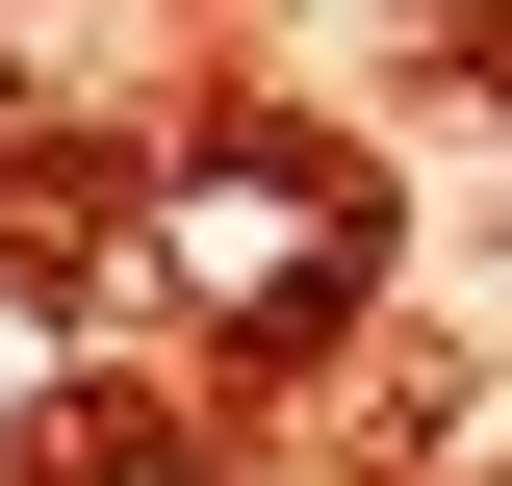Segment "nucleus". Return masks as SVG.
Returning <instances> with one entry per match:
<instances>
[{
  "instance_id": "nucleus-1",
  "label": "nucleus",
  "mask_w": 512,
  "mask_h": 486,
  "mask_svg": "<svg viewBox=\"0 0 512 486\" xmlns=\"http://www.w3.org/2000/svg\"><path fill=\"white\" fill-rule=\"evenodd\" d=\"M128 282L180 307V333H333L359 307V205L308 154H154L128 180Z\"/></svg>"
},
{
  "instance_id": "nucleus-2",
  "label": "nucleus",
  "mask_w": 512,
  "mask_h": 486,
  "mask_svg": "<svg viewBox=\"0 0 512 486\" xmlns=\"http://www.w3.org/2000/svg\"><path fill=\"white\" fill-rule=\"evenodd\" d=\"M103 486H205V461H103Z\"/></svg>"
}]
</instances>
